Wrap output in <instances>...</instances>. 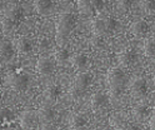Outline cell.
Listing matches in <instances>:
<instances>
[{
  "label": "cell",
  "instance_id": "cell-3",
  "mask_svg": "<svg viewBox=\"0 0 155 130\" xmlns=\"http://www.w3.org/2000/svg\"><path fill=\"white\" fill-rule=\"evenodd\" d=\"M120 26L119 22L113 16L106 15H98L91 23V28L94 35L103 36L104 34H113Z\"/></svg>",
  "mask_w": 155,
  "mask_h": 130
},
{
  "label": "cell",
  "instance_id": "cell-23",
  "mask_svg": "<svg viewBox=\"0 0 155 130\" xmlns=\"http://www.w3.org/2000/svg\"><path fill=\"white\" fill-rule=\"evenodd\" d=\"M144 52L147 56L154 58L155 56V39H149L144 44Z\"/></svg>",
  "mask_w": 155,
  "mask_h": 130
},
{
  "label": "cell",
  "instance_id": "cell-4",
  "mask_svg": "<svg viewBox=\"0 0 155 130\" xmlns=\"http://www.w3.org/2000/svg\"><path fill=\"white\" fill-rule=\"evenodd\" d=\"M93 82V75L89 72H80L78 73L74 78V88H73V93L75 95H81L86 89L90 86Z\"/></svg>",
  "mask_w": 155,
  "mask_h": 130
},
{
  "label": "cell",
  "instance_id": "cell-27",
  "mask_svg": "<svg viewBox=\"0 0 155 130\" xmlns=\"http://www.w3.org/2000/svg\"><path fill=\"white\" fill-rule=\"evenodd\" d=\"M91 3H93V6L95 9V12H98V13H101L103 10L105 9V3L101 2V0H94V2H91Z\"/></svg>",
  "mask_w": 155,
  "mask_h": 130
},
{
  "label": "cell",
  "instance_id": "cell-14",
  "mask_svg": "<svg viewBox=\"0 0 155 130\" xmlns=\"http://www.w3.org/2000/svg\"><path fill=\"white\" fill-rule=\"evenodd\" d=\"M14 46H15L16 52H19L20 54H23V55L30 54L33 52V49H34L33 43L28 38H18V39H15Z\"/></svg>",
  "mask_w": 155,
  "mask_h": 130
},
{
  "label": "cell",
  "instance_id": "cell-15",
  "mask_svg": "<svg viewBox=\"0 0 155 130\" xmlns=\"http://www.w3.org/2000/svg\"><path fill=\"white\" fill-rule=\"evenodd\" d=\"M130 32L135 36H144L149 33V24L144 19H138L131 24Z\"/></svg>",
  "mask_w": 155,
  "mask_h": 130
},
{
  "label": "cell",
  "instance_id": "cell-20",
  "mask_svg": "<svg viewBox=\"0 0 155 130\" xmlns=\"http://www.w3.org/2000/svg\"><path fill=\"white\" fill-rule=\"evenodd\" d=\"M78 10L85 16H91L95 12V9L93 6L91 2H86V0H81V2H78Z\"/></svg>",
  "mask_w": 155,
  "mask_h": 130
},
{
  "label": "cell",
  "instance_id": "cell-30",
  "mask_svg": "<svg viewBox=\"0 0 155 130\" xmlns=\"http://www.w3.org/2000/svg\"><path fill=\"white\" fill-rule=\"evenodd\" d=\"M125 128H127V130H143L138 124H135V123H130V124H128Z\"/></svg>",
  "mask_w": 155,
  "mask_h": 130
},
{
  "label": "cell",
  "instance_id": "cell-2",
  "mask_svg": "<svg viewBox=\"0 0 155 130\" xmlns=\"http://www.w3.org/2000/svg\"><path fill=\"white\" fill-rule=\"evenodd\" d=\"M111 96H120L128 84V78L120 68H113L106 76Z\"/></svg>",
  "mask_w": 155,
  "mask_h": 130
},
{
  "label": "cell",
  "instance_id": "cell-16",
  "mask_svg": "<svg viewBox=\"0 0 155 130\" xmlns=\"http://www.w3.org/2000/svg\"><path fill=\"white\" fill-rule=\"evenodd\" d=\"M55 116H56V114L51 106H41L38 110L39 122H41L43 124H51V122L55 119Z\"/></svg>",
  "mask_w": 155,
  "mask_h": 130
},
{
  "label": "cell",
  "instance_id": "cell-22",
  "mask_svg": "<svg viewBox=\"0 0 155 130\" xmlns=\"http://www.w3.org/2000/svg\"><path fill=\"white\" fill-rule=\"evenodd\" d=\"M55 60L59 64H65L68 60H69V52H68L66 48H59L55 52Z\"/></svg>",
  "mask_w": 155,
  "mask_h": 130
},
{
  "label": "cell",
  "instance_id": "cell-32",
  "mask_svg": "<svg viewBox=\"0 0 155 130\" xmlns=\"http://www.w3.org/2000/svg\"><path fill=\"white\" fill-rule=\"evenodd\" d=\"M149 125H150V130H155V113H153V115L150 116Z\"/></svg>",
  "mask_w": 155,
  "mask_h": 130
},
{
  "label": "cell",
  "instance_id": "cell-13",
  "mask_svg": "<svg viewBox=\"0 0 155 130\" xmlns=\"http://www.w3.org/2000/svg\"><path fill=\"white\" fill-rule=\"evenodd\" d=\"M109 103V95L104 93V92H98L94 93L90 98V104L93 106V109H103L104 106H106Z\"/></svg>",
  "mask_w": 155,
  "mask_h": 130
},
{
  "label": "cell",
  "instance_id": "cell-8",
  "mask_svg": "<svg viewBox=\"0 0 155 130\" xmlns=\"http://www.w3.org/2000/svg\"><path fill=\"white\" fill-rule=\"evenodd\" d=\"M36 70L38 73H40L43 75H51L55 70V62L50 56H39L36 62Z\"/></svg>",
  "mask_w": 155,
  "mask_h": 130
},
{
  "label": "cell",
  "instance_id": "cell-34",
  "mask_svg": "<svg viewBox=\"0 0 155 130\" xmlns=\"http://www.w3.org/2000/svg\"><path fill=\"white\" fill-rule=\"evenodd\" d=\"M153 82H154V84H155V74H154V78H153Z\"/></svg>",
  "mask_w": 155,
  "mask_h": 130
},
{
  "label": "cell",
  "instance_id": "cell-5",
  "mask_svg": "<svg viewBox=\"0 0 155 130\" xmlns=\"http://www.w3.org/2000/svg\"><path fill=\"white\" fill-rule=\"evenodd\" d=\"M29 76L24 73H18V72H12L6 75V83L10 85L15 90H25L29 85Z\"/></svg>",
  "mask_w": 155,
  "mask_h": 130
},
{
  "label": "cell",
  "instance_id": "cell-1",
  "mask_svg": "<svg viewBox=\"0 0 155 130\" xmlns=\"http://www.w3.org/2000/svg\"><path fill=\"white\" fill-rule=\"evenodd\" d=\"M75 28V16L71 13H61L56 22V44L59 48H66L68 39Z\"/></svg>",
  "mask_w": 155,
  "mask_h": 130
},
{
  "label": "cell",
  "instance_id": "cell-33",
  "mask_svg": "<svg viewBox=\"0 0 155 130\" xmlns=\"http://www.w3.org/2000/svg\"><path fill=\"white\" fill-rule=\"evenodd\" d=\"M115 130H127V128H125V126H118Z\"/></svg>",
  "mask_w": 155,
  "mask_h": 130
},
{
  "label": "cell",
  "instance_id": "cell-12",
  "mask_svg": "<svg viewBox=\"0 0 155 130\" xmlns=\"http://www.w3.org/2000/svg\"><path fill=\"white\" fill-rule=\"evenodd\" d=\"M55 9V4L50 0H38L34 3V10L40 15H50Z\"/></svg>",
  "mask_w": 155,
  "mask_h": 130
},
{
  "label": "cell",
  "instance_id": "cell-29",
  "mask_svg": "<svg viewBox=\"0 0 155 130\" xmlns=\"http://www.w3.org/2000/svg\"><path fill=\"white\" fill-rule=\"evenodd\" d=\"M144 8L149 13H155V0H153V2H145Z\"/></svg>",
  "mask_w": 155,
  "mask_h": 130
},
{
  "label": "cell",
  "instance_id": "cell-26",
  "mask_svg": "<svg viewBox=\"0 0 155 130\" xmlns=\"http://www.w3.org/2000/svg\"><path fill=\"white\" fill-rule=\"evenodd\" d=\"M2 115H3L4 122H6V123H10V122H13V120L15 119V114L12 112L10 109H6V108H4V109H3Z\"/></svg>",
  "mask_w": 155,
  "mask_h": 130
},
{
  "label": "cell",
  "instance_id": "cell-19",
  "mask_svg": "<svg viewBox=\"0 0 155 130\" xmlns=\"http://www.w3.org/2000/svg\"><path fill=\"white\" fill-rule=\"evenodd\" d=\"M61 93V89L59 85L56 84H50L48 85L44 90V96L46 100H56V98L60 95Z\"/></svg>",
  "mask_w": 155,
  "mask_h": 130
},
{
  "label": "cell",
  "instance_id": "cell-25",
  "mask_svg": "<svg viewBox=\"0 0 155 130\" xmlns=\"http://www.w3.org/2000/svg\"><path fill=\"white\" fill-rule=\"evenodd\" d=\"M91 45L96 49H103L105 46V42H104V38L99 36V35H94V38L91 39Z\"/></svg>",
  "mask_w": 155,
  "mask_h": 130
},
{
  "label": "cell",
  "instance_id": "cell-31",
  "mask_svg": "<svg viewBox=\"0 0 155 130\" xmlns=\"http://www.w3.org/2000/svg\"><path fill=\"white\" fill-rule=\"evenodd\" d=\"M39 130H55V126L53 124H41Z\"/></svg>",
  "mask_w": 155,
  "mask_h": 130
},
{
  "label": "cell",
  "instance_id": "cell-6",
  "mask_svg": "<svg viewBox=\"0 0 155 130\" xmlns=\"http://www.w3.org/2000/svg\"><path fill=\"white\" fill-rule=\"evenodd\" d=\"M130 92L135 98H143L148 94V83L143 76H134L130 80Z\"/></svg>",
  "mask_w": 155,
  "mask_h": 130
},
{
  "label": "cell",
  "instance_id": "cell-11",
  "mask_svg": "<svg viewBox=\"0 0 155 130\" xmlns=\"http://www.w3.org/2000/svg\"><path fill=\"white\" fill-rule=\"evenodd\" d=\"M71 64H73V66L76 70H80V72H83V70L89 68L90 59H89L88 55L84 54V53H76V54H74L71 56Z\"/></svg>",
  "mask_w": 155,
  "mask_h": 130
},
{
  "label": "cell",
  "instance_id": "cell-21",
  "mask_svg": "<svg viewBox=\"0 0 155 130\" xmlns=\"http://www.w3.org/2000/svg\"><path fill=\"white\" fill-rule=\"evenodd\" d=\"M88 124V120L83 114H73L70 118V125L74 129H83Z\"/></svg>",
  "mask_w": 155,
  "mask_h": 130
},
{
  "label": "cell",
  "instance_id": "cell-17",
  "mask_svg": "<svg viewBox=\"0 0 155 130\" xmlns=\"http://www.w3.org/2000/svg\"><path fill=\"white\" fill-rule=\"evenodd\" d=\"M150 115V108L147 104L139 103L133 108V116L137 120H145Z\"/></svg>",
  "mask_w": 155,
  "mask_h": 130
},
{
  "label": "cell",
  "instance_id": "cell-18",
  "mask_svg": "<svg viewBox=\"0 0 155 130\" xmlns=\"http://www.w3.org/2000/svg\"><path fill=\"white\" fill-rule=\"evenodd\" d=\"M14 52H15V46L14 44H12L8 40H3L2 43V48H0V54H2V59L3 62H9L13 56H14Z\"/></svg>",
  "mask_w": 155,
  "mask_h": 130
},
{
  "label": "cell",
  "instance_id": "cell-35",
  "mask_svg": "<svg viewBox=\"0 0 155 130\" xmlns=\"http://www.w3.org/2000/svg\"><path fill=\"white\" fill-rule=\"evenodd\" d=\"M154 113H155V109H154Z\"/></svg>",
  "mask_w": 155,
  "mask_h": 130
},
{
  "label": "cell",
  "instance_id": "cell-24",
  "mask_svg": "<svg viewBox=\"0 0 155 130\" xmlns=\"http://www.w3.org/2000/svg\"><path fill=\"white\" fill-rule=\"evenodd\" d=\"M130 5H131V4H130L129 2H119V3L115 4V8H116V10H118V13L125 14V13L129 12Z\"/></svg>",
  "mask_w": 155,
  "mask_h": 130
},
{
  "label": "cell",
  "instance_id": "cell-10",
  "mask_svg": "<svg viewBox=\"0 0 155 130\" xmlns=\"http://www.w3.org/2000/svg\"><path fill=\"white\" fill-rule=\"evenodd\" d=\"M138 60V55L133 49H125L118 55V62L124 68H130L133 66Z\"/></svg>",
  "mask_w": 155,
  "mask_h": 130
},
{
  "label": "cell",
  "instance_id": "cell-9",
  "mask_svg": "<svg viewBox=\"0 0 155 130\" xmlns=\"http://www.w3.org/2000/svg\"><path fill=\"white\" fill-rule=\"evenodd\" d=\"M3 18L10 20V22H13L16 25H19L20 22H21V19H23V9L19 5H16V4H10L4 12Z\"/></svg>",
  "mask_w": 155,
  "mask_h": 130
},
{
  "label": "cell",
  "instance_id": "cell-28",
  "mask_svg": "<svg viewBox=\"0 0 155 130\" xmlns=\"http://www.w3.org/2000/svg\"><path fill=\"white\" fill-rule=\"evenodd\" d=\"M39 46H40V49L43 50H46L50 48V40L48 38H40L39 39Z\"/></svg>",
  "mask_w": 155,
  "mask_h": 130
},
{
  "label": "cell",
  "instance_id": "cell-7",
  "mask_svg": "<svg viewBox=\"0 0 155 130\" xmlns=\"http://www.w3.org/2000/svg\"><path fill=\"white\" fill-rule=\"evenodd\" d=\"M39 123V118H38V112L31 109L24 110L23 114L20 115V125L24 130H31L36 128Z\"/></svg>",
  "mask_w": 155,
  "mask_h": 130
}]
</instances>
